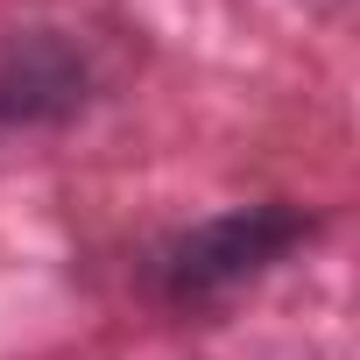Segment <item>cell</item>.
Listing matches in <instances>:
<instances>
[{"instance_id":"cell-1","label":"cell","mask_w":360,"mask_h":360,"mask_svg":"<svg viewBox=\"0 0 360 360\" xmlns=\"http://www.w3.org/2000/svg\"><path fill=\"white\" fill-rule=\"evenodd\" d=\"M297 240V219L290 212H248V219H226V226H205L198 240H184L176 255V290H212V283H233V276H255L269 255H283Z\"/></svg>"}]
</instances>
